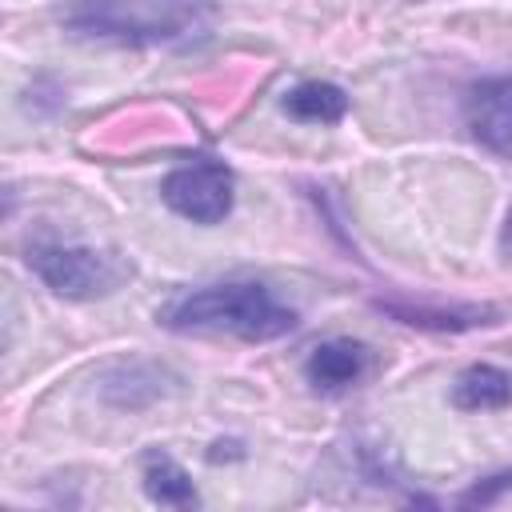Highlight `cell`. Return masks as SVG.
<instances>
[{"label": "cell", "mask_w": 512, "mask_h": 512, "mask_svg": "<svg viewBox=\"0 0 512 512\" xmlns=\"http://www.w3.org/2000/svg\"><path fill=\"white\" fill-rule=\"evenodd\" d=\"M160 196L176 216L192 224H220L232 212V168L224 160L200 156L172 168L160 184Z\"/></svg>", "instance_id": "4"}, {"label": "cell", "mask_w": 512, "mask_h": 512, "mask_svg": "<svg viewBox=\"0 0 512 512\" xmlns=\"http://www.w3.org/2000/svg\"><path fill=\"white\" fill-rule=\"evenodd\" d=\"M464 116L480 148H488L500 160H512V76H492L472 84Z\"/></svg>", "instance_id": "5"}, {"label": "cell", "mask_w": 512, "mask_h": 512, "mask_svg": "<svg viewBox=\"0 0 512 512\" xmlns=\"http://www.w3.org/2000/svg\"><path fill=\"white\" fill-rule=\"evenodd\" d=\"M172 332L188 336H232L244 344H268L296 328V312L272 296L260 280H228L176 296L156 312Z\"/></svg>", "instance_id": "1"}, {"label": "cell", "mask_w": 512, "mask_h": 512, "mask_svg": "<svg viewBox=\"0 0 512 512\" xmlns=\"http://www.w3.org/2000/svg\"><path fill=\"white\" fill-rule=\"evenodd\" d=\"M280 108L300 124H340L348 116V92L328 80H304L280 100Z\"/></svg>", "instance_id": "9"}, {"label": "cell", "mask_w": 512, "mask_h": 512, "mask_svg": "<svg viewBox=\"0 0 512 512\" xmlns=\"http://www.w3.org/2000/svg\"><path fill=\"white\" fill-rule=\"evenodd\" d=\"M144 492L164 508H196L200 504L192 476L160 448L144 452Z\"/></svg>", "instance_id": "10"}, {"label": "cell", "mask_w": 512, "mask_h": 512, "mask_svg": "<svg viewBox=\"0 0 512 512\" xmlns=\"http://www.w3.org/2000/svg\"><path fill=\"white\" fill-rule=\"evenodd\" d=\"M376 308L396 316L400 324L432 328V332H464V328H476V324H496V308H480V304L432 308V304H408V300H376Z\"/></svg>", "instance_id": "7"}, {"label": "cell", "mask_w": 512, "mask_h": 512, "mask_svg": "<svg viewBox=\"0 0 512 512\" xmlns=\"http://www.w3.org/2000/svg\"><path fill=\"white\" fill-rule=\"evenodd\" d=\"M452 404L460 412H500L512 404V376L492 364H472L456 376Z\"/></svg>", "instance_id": "8"}, {"label": "cell", "mask_w": 512, "mask_h": 512, "mask_svg": "<svg viewBox=\"0 0 512 512\" xmlns=\"http://www.w3.org/2000/svg\"><path fill=\"white\" fill-rule=\"evenodd\" d=\"M204 0H76L64 24L116 44H168L204 24Z\"/></svg>", "instance_id": "2"}, {"label": "cell", "mask_w": 512, "mask_h": 512, "mask_svg": "<svg viewBox=\"0 0 512 512\" xmlns=\"http://www.w3.org/2000/svg\"><path fill=\"white\" fill-rule=\"evenodd\" d=\"M368 372H372V352H368V344L344 340V336L316 344L312 356H308V364H304L308 384H312L316 392H328V396L348 392V388L360 384Z\"/></svg>", "instance_id": "6"}, {"label": "cell", "mask_w": 512, "mask_h": 512, "mask_svg": "<svg viewBox=\"0 0 512 512\" xmlns=\"http://www.w3.org/2000/svg\"><path fill=\"white\" fill-rule=\"evenodd\" d=\"M28 268L64 300H96L116 292L132 268L120 256L84 248V244H60V240H36L28 244Z\"/></svg>", "instance_id": "3"}]
</instances>
